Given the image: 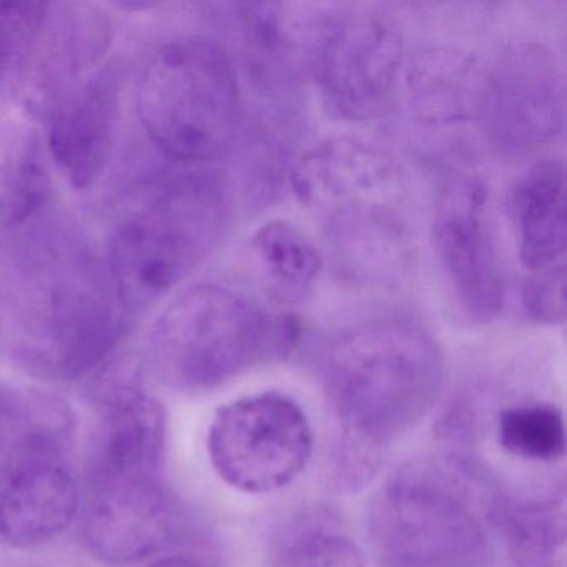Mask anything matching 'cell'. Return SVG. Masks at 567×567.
<instances>
[{
    "label": "cell",
    "instance_id": "obj_21",
    "mask_svg": "<svg viewBox=\"0 0 567 567\" xmlns=\"http://www.w3.org/2000/svg\"><path fill=\"white\" fill-rule=\"evenodd\" d=\"M270 567H364V559L348 537L317 533L290 544Z\"/></svg>",
    "mask_w": 567,
    "mask_h": 567
},
{
    "label": "cell",
    "instance_id": "obj_19",
    "mask_svg": "<svg viewBox=\"0 0 567 567\" xmlns=\"http://www.w3.org/2000/svg\"><path fill=\"white\" fill-rule=\"evenodd\" d=\"M497 443L511 456L553 463L566 454V424L553 404H517L501 411Z\"/></svg>",
    "mask_w": 567,
    "mask_h": 567
},
{
    "label": "cell",
    "instance_id": "obj_1",
    "mask_svg": "<svg viewBox=\"0 0 567 567\" xmlns=\"http://www.w3.org/2000/svg\"><path fill=\"white\" fill-rule=\"evenodd\" d=\"M291 188L320 225L341 274L368 287L404 277L416 225L406 172L390 152L360 138H330L298 161Z\"/></svg>",
    "mask_w": 567,
    "mask_h": 567
},
{
    "label": "cell",
    "instance_id": "obj_6",
    "mask_svg": "<svg viewBox=\"0 0 567 567\" xmlns=\"http://www.w3.org/2000/svg\"><path fill=\"white\" fill-rule=\"evenodd\" d=\"M28 297L19 353L42 377L79 380L124 340L128 313L109 275L85 258L45 271Z\"/></svg>",
    "mask_w": 567,
    "mask_h": 567
},
{
    "label": "cell",
    "instance_id": "obj_14",
    "mask_svg": "<svg viewBox=\"0 0 567 567\" xmlns=\"http://www.w3.org/2000/svg\"><path fill=\"white\" fill-rule=\"evenodd\" d=\"M79 507L78 483L55 454H22L0 487V539L41 546L71 526Z\"/></svg>",
    "mask_w": 567,
    "mask_h": 567
},
{
    "label": "cell",
    "instance_id": "obj_12",
    "mask_svg": "<svg viewBox=\"0 0 567 567\" xmlns=\"http://www.w3.org/2000/svg\"><path fill=\"white\" fill-rule=\"evenodd\" d=\"M172 527L171 501L161 477L89 484L84 534L101 559H144L165 546Z\"/></svg>",
    "mask_w": 567,
    "mask_h": 567
},
{
    "label": "cell",
    "instance_id": "obj_10",
    "mask_svg": "<svg viewBox=\"0 0 567 567\" xmlns=\"http://www.w3.org/2000/svg\"><path fill=\"white\" fill-rule=\"evenodd\" d=\"M481 121L491 138L511 152L553 141L564 122L563 78L543 45H511L486 71Z\"/></svg>",
    "mask_w": 567,
    "mask_h": 567
},
{
    "label": "cell",
    "instance_id": "obj_23",
    "mask_svg": "<svg viewBox=\"0 0 567 567\" xmlns=\"http://www.w3.org/2000/svg\"><path fill=\"white\" fill-rule=\"evenodd\" d=\"M523 308L537 323L559 324L566 318V274L563 265L537 271L523 290Z\"/></svg>",
    "mask_w": 567,
    "mask_h": 567
},
{
    "label": "cell",
    "instance_id": "obj_18",
    "mask_svg": "<svg viewBox=\"0 0 567 567\" xmlns=\"http://www.w3.org/2000/svg\"><path fill=\"white\" fill-rule=\"evenodd\" d=\"M251 254L271 293L285 303L303 300L321 271V255L295 225L274 220L251 238Z\"/></svg>",
    "mask_w": 567,
    "mask_h": 567
},
{
    "label": "cell",
    "instance_id": "obj_15",
    "mask_svg": "<svg viewBox=\"0 0 567 567\" xmlns=\"http://www.w3.org/2000/svg\"><path fill=\"white\" fill-rule=\"evenodd\" d=\"M167 444L164 404L137 386L109 394L89 484L158 480Z\"/></svg>",
    "mask_w": 567,
    "mask_h": 567
},
{
    "label": "cell",
    "instance_id": "obj_7",
    "mask_svg": "<svg viewBox=\"0 0 567 567\" xmlns=\"http://www.w3.org/2000/svg\"><path fill=\"white\" fill-rule=\"evenodd\" d=\"M403 41L393 24L364 11L324 16L311 28L307 71L334 117L367 122L393 101L403 72Z\"/></svg>",
    "mask_w": 567,
    "mask_h": 567
},
{
    "label": "cell",
    "instance_id": "obj_9",
    "mask_svg": "<svg viewBox=\"0 0 567 567\" xmlns=\"http://www.w3.org/2000/svg\"><path fill=\"white\" fill-rule=\"evenodd\" d=\"M374 527L400 567H466L483 553V533L466 503L430 480H398L384 493Z\"/></svg>",
    "mask_w": 567,
    "mask_h": 567
},
{
    "label": "cell",
    "instance_id": "obj_8",
    "mask_svg": "<svg viewBox=\"0 0 567 567\" xmlns=\"http://www.w3.org/2000/svg\"><path fill=\"white\" fill-rule=\"evenodd\" d=\"M212 466L228 486L267 494L293 483L313 453V431L303 410L278 393L231 401L208 427Z\"/></svg>",
    "mask_w": 567,
    "mask_h": 567
},
{
    "label": "cell",
    "instance_id": "obj_3",
    "mask_svg": "<svg viewBox=\"0 0 567 567\" xmlns=\"http://www.w3.org/2000/svg\"><path fill=\"white\" fill-rule=\"evenodd\" d=\"M231 197L218 172H165L142 185L118 214L107 244L109 278L128 315L147 310L215 250Z\"/></svg>",
    "mask_w": 567,
    "mask_h": 567
},
{
    "label": "cell",
    "instance_id": "obj_17",
    "mask_svg": "<svg viewBox=\"0 0 567 567\" xmlns=\"http://www.w3.org/2000/svg\"><path fill=\"white\" fill-rule=\"evenodd\" d=\"M520 264L537 271L559 267L566 254V172L560 162L534 165L513 197Z\"/></svg>",
    "mask_w": 567,
    "mask_h": 567
},
{
    "label": "cell",
    "instance_id": "obj_25",
    "mask_svg": "<svg viewBox=\"0 0 567 567\" xmlns=\"http://www.w3.org/2000/svg\"><path fill=\"white\" fill-rule=\"evenodd\" d=\"M12 410H14L12 396L8 393V390L0 384V421L4 420L6 416H9V413H12Z\"/></svg>",
    "mask_w": 567,
    "mask_h": 567
},
{
    "label": "cell",
    "instance_id": "obj_13",
    "mask_svg": "<svg viewBox=\"0 0 567 567\" xmlns=\"http://www.w3.org/2000/svg\"><path fill=\"white\" fill-rule=\"evenodd\" d=\"M118 75L104 69L71 82L49 111V151L75 188H87L104 171L114 141Z\"/></svg>",
    "mask_w": 567,
    "mask_h": 567
},
{
    "label": "cell",
    "instance_id": "obj_20",
    "mask_svg": "<svg viewBox=\"0 0 567 567\" xmlns=\"http://www.w3.org/2000/svg\"><path fill=\"white\" fill-rule=\"evenodd\" d=\"M51 178L29 155L0 161V230L25 224L48 205Z\"/></svg>",
    "mask_w": 567,
    "mask_h": 567
},
{
    "label": "cell",
    "instance_id": "obj_4",
    "mask_svg": "<svg viewBox=\"0 0 567 567\" xmlns=\"http://www.w3.org/2000/svg\"><path fill=\"white\" fill-rule=\"evenodd\" d=\"M298 328L237 291L197 285L178 295L148 341L157 373L174 386L205 391L290 353Z\"/></svg>",
    "mask_w": 567,
    "mask_h": 567
},
{
    "label": "cell",
    "instance_id": "obj_11",
    "mask_svg": "<svg viewBox=\"0 0 567 567\" xmlns=\"http://www.w3.org/2000/svg\"><path fill=\"white\" fill-rule=\"evenodd\" d=\"M487 192L476 178L444 187L434 214L437 257L456 303L470 320H493L504 305V280L487 221Z\"/></svg>",
    "mask_w": 567,
    "mask_h": 567
},
{
    "label": "cell",
    "instance_id": "obj_5",
    "mask_svg": "<svg viewBox=\"0 0 567 567\" xmlns=\"http://www.w3.org/2000/svg\"><path fill=\"white\" fill-rule=\"evenodd\" d=\"M137 109L142 127L167 157L190 167L224 157L241 121L227 52L205 38L162 45L142 74Z\"/></svg>",
    "mask_w": 567,
    "mask_h": 567
},
{
    "label": "cell",
    "instance_id": "obj_16",
    "mask_svg": "<svg viewBox=\"0 0 567 567\" xmlns=\"http://www.w3.org/2000/svg\"><path fill=\"white\" fill-rule=\"evenodd\" d=\"M486 71L480 59L454 48H426L411 58L406 85L417 117L434 125L480 118Z\"/></svg>",
    "mask_w": 567,
    "mask_h": 567
},
{
    "label": "cell",
    "instance_id": "obj_22",
    "mask_svg": "<svg viewBox=\"0 0 567 567\" xmlns=\"http://www.w3.org/2000/svg\"><path fill=\"white\" fill-rule=\"evenodd\" d=\"M48 6L0 2V81L14 68L22 49L38 34Z\"/></svg>",
    "mask_w": 567,
    "mask_h": 567
},
{
    "label": "cell",
    "instance_id": "obj_24",
    "mask_svg": "<svg viewBox=\"0 0 567 567\" xmlns=\"http://www.w3.org/2000/svg\"><path fill=\"white\" fill-rule=\"evenodd\" d=\"M147 567H202L197 559L190 556H168L164 559L155 560Z\"/></svg>",
    "mask_w": 567,
    "mask_h": 567
},
{
    "label": "cell",
    "instance_id": "obj_2",
    "mask_svg": "<svg viewBox=\"0 0 567 567\" xmlns=\"http://www.w3.org/2000/svg\"><path fill=\"white\" fill-rule=\"evenodd\" d=\"M321 378L348 447L361 456L396 443L430 414L443 390L444 361L416 321L371 318L330 341Z\"/></svg>",
    "mask_w": 567,
    "mask_h": 567
}]
</instances>
